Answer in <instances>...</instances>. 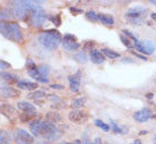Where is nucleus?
<instances>
[{"instance_id": "nucleus-27", "label": "nucleus", "mask_w": 156, "mask_h": 144, "mask_svg": "<svg viewBox=\"0 0 156 144\" xmlns=\"http://www.w3.org/2000/svg\"><path fill=\"white\" fill-rule=\"evenodd\" d=\"M49 20H50L56 26H59L62 24V18H61V15H59V14H57V15H55V16H50Z\"/></svg>"}, {"instance_id": "nucleus-35", "label": "nucleus", "mask_w": 156, "mask_h": 144, "mask_svg": "<svg viewBox=\"0 0 156 144\" xmlns=\"http://www.w3.org/2000/svg\"><path fill=\"white\" fill-rule=\"evenodd\" d=\"M92 46H94V41H88L87 44H86V46H84V48H86V49H90V52H91Z\"/></svg>"}, {"instance_id": "nucleus-11", "label": "nucleus", "mask_w": 156, "mask_h": 144, "mask_svg": "<svg viewBox=\"0 0 156 144\" xmlns=\"http://www.w3.org/2000/svg\"><path fill=\"white\" fill-rule=\"evenodd\" d=\"M69 119L72 122L81 124V122H84L88 119V113L83 110L74 109L69 113Z\"/></svg>"}, {"instance_id": "nucleus-19", "label": "nucleus", "mask_w": 156, "mask_h": 144, "mask_svg": "<svg viewBox=\"0 0 156 144\" xmlns=\"http://www.w3.org/2000/svg\"><path fill=\"white\" fill-rule=\"evenodd\" d=\"M17 77L14 76L12 73H8V72H0V80L1 81H5V83H17Z\"/></svg>"}, {"instance_id": "nucleus-15", "label": "nucleus", "mask_w": 156, "mask_h": 144, "mask_svg": "<svg viewBox=\"0 0 156 144\" xmlns=\"http://www.w3.org/2000/svg\"><path fill=\"white\" fill-rule=\"evenodd\" d=\"M17 108L18 110H21L25 114H29V116H33L34 117L35 114H37V109H35L34 105H32L31 103H27V102H24V101L18 102Z\"/></svg>"}, {"instance_id": "nucleus-8", "label": "nucleus", "mask_w": 156, "mask_h": 144, "mask_svg": "<svg viewBox=\"0 0 156 144\" xmlns=\"http://www.w3.org/2000/svg\"><path fill=\"white\" fill-rule=\"evenodd\" d=\"M62 44H63V47L69 52H74V50L80 48V44H79L76 37L73 35H69V33L65 35L62 38Z\"/></svg>"}, {"instance_id": "nucleus-20", "label": "nucleus", "mask_w": 156, "mask_h": 144, "mask_svg": "<svg viewBox=\"0 0 156 144\" xmlns=\"http://www.w3.org/2000/svg\"><path fill=\"white\" fill-rule=\"evenodd\" d=\"M46 119H47V121L51 122V124H56V122L61 121L62 117L59 113L54 112V111H50V112H48V113L46 114Z\"/></svg>"}, {"instance_id": "nucleus-44", "label": "nucleus", "mask_w": 156, "mask_h": 144, "mask_svg": "<svg viewBox=\"0 0 156 144\" xmlns=\"http://www.w3.org/2000/svg\"><path fill=\"white\" fill-rule=\"evenodd\" d=\"M152 118L156 119V113H155V114H152Z\"/></svg>"}, {"instance_id": "nucleus-16", "label": "nucleus", "mask_w": 156, "mask_h": 144, "mask_svg": "<svg viewBox=\"0 0 156 144\" xmlns=\"http://www.w3.org/2000/svg\"><path fill=\"white\" fill-rule=\"evenodd\" d=\"M89 56H90L91 62L95 64H103L105 62V56L101 54L100 50H97V49H91Z\"/></svg>"}, {"instance_id": "nucleus-6", "label": "nucleus", "mask_w": 156, "mask_h": 144, "mask_svg": "<svg viewBox=\"0 0 156 144\" xmlns=\"http://www.w3.org/2000/svg\"><path fill=\"white\" fill-rule=\"evenodd\" d=\"M47 20V14L42 8H38L32 12L30 16V24L34 28H41L44 25V21Z\"/></svg>"}, {"instance_id": "nucleus-21", "label": "nucleus", "mask_w": 156, "mask_h": 144, "mask_svg": "<svg viewBox=\"0 0 156 144\" xmlns=\"http://www.w3.org/2000/svg\"><path fill=\"white\" fill-rule=\"evenodd\" d=\"M0 144H10V135L5 129H0Z\"/></svg>"}, {"instance_id": "nucleus-5", "label": "nucleus", "mask_w": 156, "mask_h": 144, "mask_svg": "<svg viewBox=\"0 0 156 144\" xmlns=\"http://www.w3.org/2000/svg\"><path fill=\"white\" fill-rule=\"evenodd\" d=\"M13 140L16 144H33L34 138L30 133H27L25 129L16 128L13 131Z\"/></svg>"}, {"instance_id": "nucleus-28", "label": "nucleus", "mask_w": 156, "mask_h": 144, "mask_svg": "<svg viewBox=\"0 0 156 144\" xmlns=\"http://www.w3.org/2000/svg\"><path fill=\"white\" fill-rule=\"evenodd\" d=\"M120 39H121V41L123 42V45L126 46V47L128 48H132V44H131V40L128 39V38H126L123 35H120Z\"/></svg>"}, {"instance_id": "nucleus-43", "label": "nucleus", "mask_w": 156, "mask_h": 144, "mask_svg": "<svg viewBox=\"0 0 156 144\" xmlns=\"http://www.w3.org/2000/svg\"><path fill=\"white\" fill-rule=\"evenodd\" d=\"M151 4L155 5V6H156V0H151Z\"/></svg>"}, {"instance_id": "nucleus-13", "label": "nucleus", "mask_w": 156, "mask_h": 144, "mask_svg": "<svg viewBox=\"0 0 156 144\" xmlns=\"http://www.w3.org/2000/svg\"><path fill=\"white\" fill-rule=\"evenodd\" d=\"M69 89L72 93H78L80 90V83H81V72L79 71L73 76L69 77Z\"/></svg>"}, {"instance_id": "nucleus-36", "label": "nucleus", "mask_w": 156, "mask_h": 144, "mask_svg": "<svg viewBox=\"0 0 156 144\" xmlns=\"http://www.w3.org/2000/svg\"><path fill=\"white\" fill-rule=\"evenodd\" d=\"M133 55H136L137 57H139V58H141L143 61H147V58H146V56H143V55H140V54H137V53H134V52H131Z\"/></svg>"}, {"instance_id": "nucleus-37", "label": "nucleus", "mask_w": 156, "mask_h": 144, "mask_svg": "<svg viewBox=\"0 0 156 144\" xmlns=\"http://www.w3.org/2000/svg\"><path fill=\"white\" fill-rule=\"evenodd\" d=\"M48 98H49L50 101H55V102H57V101H58V96L57 95H50Z\"/></svg>"}, {"instance_id": "nucleus-1", "label": "nucleus", "mask_w": 156, "mask_h": 144, "mask_svg": "<svg viewBox=\"0 0 156 144\" xmlns=\"http://www.w3.org/2000/svg\"><path fill=\"white\" fill-rule=\"evenodd\" d=\"M30 131L32 134L37 137H39L42 141V144H50L56 138L57 128L56 126L49 121H42L41 119H34L33 121L30 122Z\"/></svg>"}, {"instance_id": "nucleus-30", "label": "nucleus", "mask_w": 156, "mask_h": 144, "mask_svg": "<svg viewBox=\"0 0 156 144\" xmlns=\"http://www.w3.org/2000/svg\"><path fill=\"white\" fill-rule=\"evenodd\" d=\"M122 32H123V33H126V37H129V38H130L131 40H133V41L136 42V44L138 42V39H137V37L132 35V32H130L129 30H122Z\"/></svg>"}, {"instance_id": "nucleus-42", "label": "nucleus", "mask_w": 156, "mask_h": 144, "mask_svg": "<svg viewBox=\"0 0 156 144\" xmlns=\"http://www.w3.org/2000/svg\"><path fill=\"white\" fill-rule=\"evenodd\" d=\"M146 134H147V131H140V135H146Z\"/></svg>"}, {"instance_id": "nucleus-24", "label": "nucleus", "mask_w": 156, "mask_h": 144, "mask_svg": "<svg viewBox=\"0 0 156 144\" xmlns=\"http://www.w3.org/2000/svg\"><path fill=\"white\" fill-rule=\"evenodd\" d=\"M84 103H86V98H84V97H81V98H78V100H74L73 102H72L71 106L74 108V109H80V108H82L83 105H84Z\"/></svg>"}, {"instance_id": "nucleus-32", "label": "nucleus", "mask_w": 156, "mask_h": 144, "mask_svg": "<svg viewBox=\"0 0 156 144\" xmlns=\"http://www.w3.org/2000/svg\"><path fill=\"white\" fill-rule=\"evenodd\" d=\"M20 118H21V120H22V121H29V120H30L31 118H33V116H29V114H20Z\"/></svg>"}, {"instance_id": "nucleus-3", "label": "nucleus", "mask_w": 156, "mask_h": 144, "mask_svg": "<svg viewBox=\"0 0 156 144\" xmlns=\"http://www.w3.org/2000/svg\"><path fill=\"white\" fill-rule=\"evenodd\" d=\"M0 33L14 42H20L23 39L21 29L15 22H6L0 20Z\"/></svg>"}, {"instance_id": "nucleus-17", "label": "nucleus", "mask_w": 156, "mask_h": 144, "mask_svg": "<svg viewBox=\"0 0 156 144\" xmlns=\"http://www.w3.org/2000/svg\"><path fill=\"white\" fill-rule=\"evenodd\" d=\"M17 87L24 90H37L38 83H30V81H17Z\"/></svg>"}, {"instance_id": "nucleus-45", "label": "nucleus", "mask_w": 156, "mask_h": 144, "mask_svg": "<svg viewBox=\"0 0 156 144\" xmlns=\"http://www.w3.org/2000/svg\"><path fill=\"white\" fill-rule=\"evenodd\" d=\"M61 144H71L69 142H63V143H61Z\"/></svg>"}, {"instance_id": "nucleus-2", "label": "nucleus", "mask_w": 156, "mask_h": 144, "mask_svg": "<svg viewBox=\"0 0 156 144\" xmlns=\"http://www.w3.org/2000/svg\"><path fill=\"white\" fill-rule=\"evenodd\" d=\"M38 40H39V44L44 49H48V50L52 52L62 42V35L59 33V31L52 29V30H47L44 31L42 33H40Z\"/></svg>"}, {"instance_id": "nucleus-41", "label": "nucleus", "mask_w": 156, "mask_h": 144, "mask_svg": "<svg viewBox=\"0 0 156 144\" xmlns=\"http://www.w3.org/2000/svg\"><path fill=\"white\" fill-rule=\"evenodd\" d=\"M152 18H153V20H156V13L152 14Z\"/></svg>"}, {"instance_id": "nucleus-39", "label": "nucleus", "mask_w": 156, "mask_h": 144, "mask_svg": "<svg viewBox=\"0 0 156 144\" xmlns=\"http://www.w3.org/2000/svg\"><path fill=\"white\" fill-rule=\"evenodd\" d=\"M131 144H141V142H140L139 140H136V141H133V142H132Z\"/></svg>"}, {"instance_id": "nucleus-47", "label": "nucleus", "mask_w": 156, "mask_h": 144, "mask_svg": "<svg viewBox=\"0 0 156 144\" xmlns=\"http://www.w3.org/2000/svg\"><path fill=\"white\" fill-rule=\"evenodd\" d=\"M82 144H88V143H82Z\"/></svg>"}, {"instance_id": "nucleus-25", "label": "nucleus", "mask_w": 156, "mask_h": 144, "mask_svg": "<svg viewBox=\"0 0 156 144\" xmlns=\"http://www.w3.org/2000/svg\"><path fill=\"white\" fill-rule=\"evenodd\" d=\"M95 125L97 127L101 128V129H103V131H109V129H111V126H109V125H107V124H105V122L103 121V120H100V119H96Z\"/></svg>"}, {"instance_id": "nucleus-7", "label": "nucleus", "mask_w": 156, "mask_h": 144, "mask_svg": "<svg viewBox=\"0 0 156 144\" xmlns=\"http://www.w3.org/2000/svg\"><path fill=\"white\" fill-rule=\"evenodd\" d=\"M14 14L20 20H25L27 17V15L31 16L32 12L26 7V5L24 4V0H21V1H14Z\"/></svg>"}, {"instance_id": "nucleus-38", "label": "nucleus", "mask_w": 156, "mask_h": 144, "mask_svg": "<svg viewBox=\"0 0 156 144\" xmlns=\"http://www.w3.org/2000/svg\"><path fill=\"white\" fill-rule=\"evenodd\" d=\"M94 144H103V143H101L100 138H96V140H95V143H94Z\"/></svg>"}, {"instance_id": "nucleus-10", "label": "nucleus", "mask_w": 156, "mask_h": 144, "mask_svg": "<svg viewBox=\"0 0 156 144\" xmlns=\"http://www.w3.org/2000/svg\"><path fill=\"white\" fill-rule=\"evenodd\" d=\"M0 113L2 114V116H5L7 119H9L10 121H15V120H17V118L20 117L17 110L10 104L0 105Z\"/></svg>"}, {"instance_id": "nucleus-46", "label": "nucleus", "mask_w": 156, "mask_h": 144, "mask_svg": "<svg viewBox=\"0 0 156 144\" xmlns=\"http://www.w3.org/2000/svg\"><path fill=\"white\" fill-rule=\"evenodd\" d=\"M154 141H155V143H156V135L154 136Z\"/></svg>"}, {"instance_id": "nucleus-34", "label": "nucleus", "mask_w": 156, "mask_h": 144, "mask_svg": "<svg viewBox=\"0 0 156 144\" xmlns=\"http://www.w3.org/2000/svg\"><path fill=\"white\" fill-rule=\"evenodd\" d=\"M69 10H71L74 15H78V14L82 13V10H81V9H76V8H74V7H71V8H69Z\"/></svg>"}, {"instance_id": "nucleus-12", "label": "nucleus", "mask_w": 156, "mask_h": 144, "mask_svg": "<svg viewBox=\"0 0 156 144\" xmlns=\"http://www.w3.org/2000/svg\"><path fill=\"white\" fill-rule=\"evenodd\" d=\"M21 95V92L12 86H0V97L1 98H16Z\"/></svg>"}, {"instance_id": "nucleus-9", "label": "nucleus", "mask_w": 156, "mask_h": 144, "mask_svg": "<svg viewBox=\"0 0 156 144\" xmlns=\"http://www.w3.org/2000/svg\"><path fill=\"white\" fill-rule=\"evenodd\" d=\"M134 47L137 48V50H139L143 54L152 55L153 53L155 52L156 44L152 40H145V41H138L137 44H134Z\"/></svg>"}, {"instance_id": "nucleus-14", "label": "nucleus", "mask_w": 156, "mask_h": 144, "mask_svg": "<svg viewBox=\"0 0 156 144\" xmlns=\"http://www.w3.org/2000/svg\"><path fill=\"white\" fill-rule=\"evenodd\" d=\"M151 118H152V112H151V110L147 109V108L139 110V111H137V112L133 113V119L138 122H146Z\"/></svg>"}, {"instance_id": "nucleus-29", "label": "nucleus", "mask_w": 156, "mask_h": 144, "mask_svg": "<svg viewBox=\"0 0 156 144\" xmlns=\"http://www.w3.org/2000/svg\"><path fill=\"white\" fill-rule=\"evenodd\" d=\"M112 128L115 133H120V134H123V133H124V129H122L121 126H119V125L115 124L114 121H112Z\"/></svg>"}, {"instance_id": "nucleus-31", "label": "nucleus", "mask_w": 156, "mask_h": 144, "mask_svg": "<svg viewBox=\"0 0 156 144\" xmlns=\"http://www.w3.org/2000/svg\"><path fill=\"white\" fill-rule=\"evenodd\" d=\"M10 64L8 62L4 61V60H0V70H7V69H10Z\"/></svg>"}, {"instance_id": "nucleus-40", "label": "nucleus", "mask_w": 156, "mask_h": 144, "mask_svg": "<svg viewBox=\"0 0 156 144\" xmlns=\"http://www.w3.org/2000/svg\"><path fill=\"white\" fill-rule=\"evenodd\" d=\"M146 97H147V98H152L153 94H152V93H149V94H147V95H146Z\"/></svg>"}, {"instance_id": "nucleus-26", "label": "nucleus", "mask_w": 156, "mask_h": 144, "mask_svg": "<svg viewBox=\"0 0 156 144\" xmlns=\"http://www.w3.org/2000/svg\"><path fill=\"white\" fill-rule=\"evenodd\" d=\"M86 17L91 22H97L98 21V14H96L94 10H88V12H86Z\"/></svg>"}, {"instance_id": "nucleus-23", "label": "nucleus", "mask_w": 156, "mask_h": 144, "mask_svg": "<svg viewBox=\"0 0 156 144\" xmlns=\"http://www.w3.org/2000/svg\"><path fill=\"white\" fill-rule=\"evenodd\" d=\"M29 97L30 98H32V100H41V98H44V97H46V93L44 92V90H39V89H37V90H34L33 93H31L30 95H29Z\"/></svg>"}, {"instance_id": "nucleus-18", "label": "nucleus", "mask_w": 156, "mask_h": 144, "mask_svg": "<svg viewBox=\"0 0 156 144\" xmlns=\"http://www.w3.org/2000/svg\"><path fill=\"white\" fill-rule=\"evenodd\" d=\"M98 20H99L104 25L112 26L113 24H114V18H113V16L109 15V14H104V13L98 14Z\"/></svg>"}, {"instance_id": "nucleus-33", "label": "nucleus", "mask_w": 156, "mask_h": 144, "mask_svg": "<svg viewBox=\"0 0 156 144\" xmlns=\"http://www.w3.org/2000/svg\"><path fill=\"white\" fill-rule=\"evenodd\" d=\"M50 88H51V89H63L64 86H63V85H59V83H52V85H50Z\"/></svg>"}, {"instance_id": "nucleus-4", "label": "nucleus", "mask_w": 156, "mask_h": 144, "mask_svg": "<svg viewBox=\"0 0 156 144\" xmlns=\"http://www.w3.org/2000/svg\"><path fill=\"white\" fill-rule=\"evenodd\" d=\"M147 8L144 6H136V7H131L126 12L124 16H126V21L132 24V25H141L145 21H146V15H147Z\"/></svg>"}, {"instance_id": "nucleus-22", "label": "nucleus", "mask_w": 156, "mask_h": 144, "mask_svg": "<svg viewBox=\"0 0 156 144\" xmlns=\"http://www.w3.org/2000/svg\"><path fill=\"white\" fill-rule=\"evenodd\" d=\"M100 52H101V54H103L104 56H107V57H109V58H112V60L120 57V54H119V53L114 52L112 49H108V48H104V49H101Z\"/></svg>"}]
</instances>
